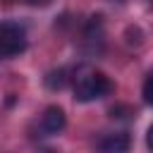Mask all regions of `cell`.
I'll use <instances>...</instances> for the list:
<instances>
[{"label": "cell", "instance_id": "52a82bcc", "mask_svg": "<svg viewBox=\"0 0 153 153\" xmlns=\"http://www.w3.org/2000/svg\"><path fill=\"white\" fill-rule=\"evenodd\" d=\"M14 2H24V5H33V7H45L50 0H14Z\"/></svg>", "mask_w": 153, "mask_h": 153}, {"label": "cell", "instance_id": "7a4b0ae2", "mask_svg": "<svg viewBox=\"0 0 153 153\" xmlns=\"http://www.w3.org/2000/svg\"><path fill=\"white\" fill-rule=\"evenodd\" d=\"M29 38H26V29L19 22H2L0 24V60H10L17 57L26 50Z\"/></svg>", "mask_w": 153, "mask_h": 153}, {"label": "cell", "instance_id": "5b68a950", "mask_svg": "<svg viewBox=\"0 0 153 153\" xmlns=\"http://www.w3.org/2000/svg\"><path fill=\"white\" fill-rule=\"evenodd\" d=\"M67 81H69V76H67V69H65V67L53 69V72H48V76H45V86H48L50 91L65 88V86H67Z\"/></svg>", "mask_w": 153, "mask_h": 153}, {"label": "cell", "instance_id": "6da1fadb", "mask_svg": "<svg viewBox=\"0 0 153 153\" xmlns=\"http://www.w3.org/2000/svg\"><path fill=\"white\" fill-rule=\"evenodd\" d=\"M112 91V81L110 76H105L98 69H86L74 79V98L79 103H91V100H100Z\"/></svg>", "mask_w": 153, "mask_h": 153}, {"label": "cell", "instance_id": "8992f818", "mask_svg": "<svg viewBox=\"0 0 153 153\" xmlns=\"http://www.w3.org/2000/svg\"><path fill=\"white\" fill-rule=\"evenodd\" d=\"M151 84H153V76L148 74V76H146V81H143V100H146L148 105L153 103V96H151Z\"/></svg>", "mask_w": 153, "mask_h": 153}, {"label": "cell", "instance_id": "3957f363", "mask_svg": "<svg viewBox=\"0 0 153 153\" xmlns=\"http://www.w3.org/2000/svg\"><path fill=\"white\" fill-rule=\"evenodd\" d=\"M131 136L127 131H110L103 134L98 141V153H129Z\"/></svg>", "mask_w": 153, "mask_h": 153}, {"label": "cell", "instance_id": "277c9868", "mask_svg": "<svg viewBox=\"0 0 153 153\" xmlns=\"http://www.w3.org/2000/svg\"><path fill=\"white\" fill-rule=\"evenodd\" d=\"M67 124V117H65V110L60 105H48L43 117H41V127L45 134H60Z\"/></svg>", "mask_w": 153, "mask_h": 153}]
</instances>
